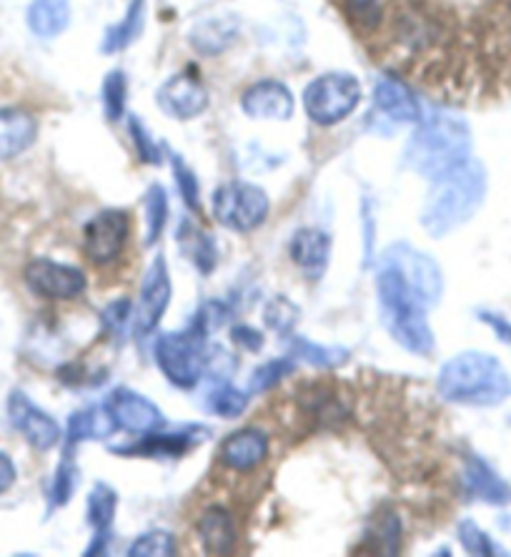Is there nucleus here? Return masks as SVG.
I'll return each instance as SVG.
<instances>
[{"instance_id":"cd10ccee","label":"nucleus","mask_w":511,"mask_h":557,"mask_svg":"<svg viewBox=\"0 0 511 557\" xmlns=\"http://www.w3.org/2000/svg\"><path fill=\"white\" fill-rule=\"evenodd\" d=\"M176 239L180 244V251L191 259V264L196 267V272L201 276H211L219 267V249L216 242H213L211 234L201 232L199 226H194L191 221H180V228L176 234Z\"/></svg>"},{"instance_id":"1a4fd4ad","label":"nucleus","mask_w":511,"mask_h":557,"mask_svg":"<svg viewBox=\"0 0 511 557\" xmlns=\"http://www.w3.org/2000/svg\"><path fill=\"white\" fill-rule=\"evenodd\" d=\"M211 432L205 424H180V428H163L148 434H138L136 440L123 442V445L109 447L115 457L126 460H178L194 449H199Z\"/></svg>"},{"instance_id":"e433bc0d","label":"nucleus","mask_w":511,"mask_h":557,"mask_svg":"<svg viewBox=\"0 0 511 557\" xmlns=\"http://www.w3.org/2000/svg\"><path fill=\"white\" fill-rule=\"evenodd\" d=\"M299 319L301 309L288 297H274L266 307H263V324H266L271 332H276L282 339L291 337Z\"/></svg>"},{"instance_id":"72a5a7b5","label":"nucleus","mask_w":511,"mask_h":557,"mask_svg":"<svg viewBox=\"0 0 511 557\" xmlns=\"http://www.w3.org/2000/svg\"><path fill=\"white\" fill-rule=\"evenodd\" d=\"M101 101H103L105 121H111V124H119V121L126 116L128 78H126V73H123L121 69H113L109 76L103 78Z\"/></svg>"},{"instance_id":"7c9ffc66","label":"nucleus","mask_w":511,"mask_h":557,"mask_svg":"<svg viewBox=\"0 0 511 557\" xmlns=\"http://www.w3.org/2000/svg\"><path fill=\"white\" fill-rule=\"evenodd\" d=\"M171 207H169V194L161 184H151L144 194V247L153 249L161 242L163 232L169 226Z\"/></svg>"},{"instance_id":"393cba45","label":"nucleus","mask_w":511,"mask_h":557,"mask_svg":"<svg viewBox=\"0 0 511 557\" xmlns=\"http://www.w3.org/2000/svg\"><path fill=\"white\" fill-rule=\"evenodd\" d=\"M238 36V21L234 15H211V18H203L196 23L188 33V40H191L194 51L203 55H219L230 48Z\"/></svg>"},{"instance_id":"6e6552de","label":"nucleus","mask_w":511,"mask_h":557,"mask_svg":"<svg viewBox=\"0 0 511 557\" xmlns=\"http://www.w3.org/2000/svg\"><path fill=\"white\" fill-rule=\"evenodd\" d=\"M422 106L414 91L397 76H382L374 86L371 111L366 116V128L378 136H394L399 128L419 124Z\"/></svg>"},{"instance_id":"4468645a","label":"nucleus","mask_w":511,"mask_h":557,"mask_svg":"<svg viewBox=\"0 0 511 557\" xmlns=\"http://www.w3.org/2000/svg\"><path fill=\"white\" fill-rule=\"evenodd\" d=\"M103 407L111 414L115 430L134 434V437L169 428V420L161 412V407L153 399L141 395V392L126 387V384L113 387L109 397H105Z\"/></svg>"},{"instance_id":"9b49d317","label":"nucleus","mask_w":511,"mask_h":557,"mask_svg":"<svg viewBox=\"0 0 511 557\" xmlns=\"http://www.w3.org/2000/svg\"><path fill=\"white\" fill-rule=\"evenodd\" d=\"M23 278H26V286L36 297L48 301H73L84 297L88 289V276L84 269L48 257L28 261Z\"/></svg>"},{"instance_id":"f8f14e48","label":"nucleus","mask_w":511,"mask_h":557,"mask_svg":"<svg viewBox=\"0 0 511 557\" xmlns=\"http://www.w3.org/2000/svg\"><path fill=\"white\" fill-rule=\"evenodd\" d=\"M130 236V214L123 209H101L84 226V253L90 264H113L126 249Z\"/></svg>"},{"instance_id":"ea45409f","label":"nucleus","mask_w":511,"mask_h":557,"mask_svg":"<svg viewBox=\"0 0 511 557\" xmlns=\"http://www.w3.org/2000/svg\"><path fill=\"white\" fill-rule=\"evenodd\" d=\"M128 134H130V138H134L138 159H141L146 166H159V163L163 161V151H161V146L155 144V138L151 136V131L146 128L141 119L128 116Z\"/></svg>"},{"instance_id":"f03ea898","label":"nucleus","mask_w":511,"mask_h":557,"mask_svg":"<svg viewBox=\"0 0 511 557\" xmlns=\"http://www.w3.org/2000/svg\"><path fill=\"white\" fill-rule=\"evenodd\" d=\"M472 153V134L464 119L449 111H432L419 119L403 149V166L422 178L447 176L469 161Z\"/></svg>"},{"instance_id":"c85d7f7f","label":"nucleus","mask_w":511,"mask_h":557,"mask_svg":"<svg viewBox=\"0 0 511 557\" xmlns=\"http://www.w3.org/2000/svg\"><path fill=\"white\" fill-rule=\"evenodd\" d=\"M76 453L78 449H63L61 462H58V467L51 474V482H48V490H46L48 515L63 510V507L73 499V495H76L78 482H80Z\"/></svg>"},{"instance_id":"58836bf2","label":"nucleus","mask_w":511,"mask_h":557,"mask_svg":"<svg viewBox=\"0 0 511 557\" xmlns=\"http://www.w3.org/2000/svg\"><path fill=\"white\" fill-rule=\"evenodd\" d=\"M457 537L469 555H476V557L507 555V550H501V545L494 543L491 535H486L474 520H461L457 528Z\"/></svg>"},{"instance_id":"dca6fc26","label":"nucleus","mask_w":511,"mask_h":557,"mask_svg":"<svg viewBox=\"0 0 511 557\" xmlns=\"http://www.w3.org/2000/svg\"><path fill=\"white\" fill-rule=\"evenodd\" d=\"M115 512H119V490L109 482L98 480L86 497V522L90 528V543L84 553L86 557L109 555Z\"/></svg>"},{"instance_id":"c03bdc74","label":"nucleus","mask_w":511,"mask_h":557,"mask_svg":"<svg viewBox=\"0 0 511 557\" xmlns=\"http://www.w3.org/2000/svg\"><path fill=\"white\" fill-rule=\"evenodd\" d=\"M15 480H18V470H15L13 457L0 453V495H5L15 485Z\"/></svg>"},{"instance_id":"2eb2a0df","label":"nucleus","mask_w":511,"mask_h":557,"mask_svg":"<svg viewBox=\"0 0 511 557\" xmlns=\"http://www.w3.org/2000/svg\"><path fill=\"white\" fill-rule=\"evenodd\" d=\"M209 91L203 81L194 69H184L173 73L171 78L163 81L155 91V103L166 113L169 119L176 121H194L209 109Z\"/></svg>"},{"instance_id":"5701e85b","label":"nucleus","mask_w":511,"mask_h":557,"mask_svg":"<svg viewBox=\"0 0 511 557\" xmlns=\"http://www.w3.org/2000/svg\"><path fill=\"white\" fill-rule=\"evenodd\" d=\"M113 432L115 424L103 405L80 407L76 412H71L68 424H65L63 449H78L84 442H101L105 437H111Z\"/></svg>"},{"instance_id":"a878e982","label":"nucleus","mask_w":511,"mask_h":557,"mask_svg":"<svg viewBox=\"0 0 511 557\" xmlns=\"http://www.w3.org/2000/svg\"><path fill=\"white\" fill-rule=\"evenodd\" d=\"M146 30V0H130L128 11L113 26L105 28L101 40V53L115 55L128 51Z\"/></svg>"},{"instance_id":"a211bd4d","label":"nucleus","mask_w":511,"mask_h":557,"mask_svg":"<svg viewBox=\"0 0 511 557\" xmlns=\"http://www.w3.org/2000/svg\"><path fill=\"white\" fill-rule=\"evenodd\" d=\"M271 453V440L261 428H241L230 432L219 445V462L234 472H253L266 462Z\"/></svg>"},{"instance_id":"37998d69","label":"nucleus","mask_w":511,"mask_h":557,"mask_svg":"<svg viewBox=\"0 0 511 557\" xmlns=\"http://www.w3.org/2000/svg\"><path fill=\"white\" fill-rule=\"evenodd\" d=\"M479 319H482L486 326H489L494 334H497L501 342L511 344V322H507L504 317L494 314V311H479Z\"/></svg>"},{"instance_id":"79ce46f5","label":"nucleus","mask_w":511,"mask_h":557,"mask_svg":"<svg viewBox=\"0 0 511 557\" xmlns=\"http://www.w3.org/2000/svg\"><path fill=\"white\" fill-rule=\"evenodd\" d=\"M230 342H234L236 347H244L246 351H261L266 337H263V332L256 330V326L234 324V330H230Z\"/></svg>"},{"instance_id":"bb28decb","label":"nucleus","mask_w":511,"mask_h":557,"mask_svg":"<svg viewBox=\"0 0 511 557\" xmlns=\"http://www.w3.org/2000/svg\"><path fill=\"white\" fill-rule=\"evenodd\" d=\"M28 28L38 38H58L71 26V0H30Z\"/></svg>"},{"instance_id":"2f4dec72","label":"nucleus","mask_w":511,"mask_h":557,"mask_svg":"<svg viewBox=\"0 0 511 557\" xmlns=\"http://www.w3.org/2000/svg\"><path fill=\"white\" fill-rule=\"evenodd\" d=\"M369 545L374 547L378 555H399L401 550V520L397 512L384 510L376 515L374 525L366 528Z\"/></svg>"},{"instance_id":"7ed1b4c3","label":"nucleus","mask_w":511,"mask_h":557,"mask_svg":"<svg viewBox=\"0 0 511 557\" xmlns=\"http://www.w3.org/2000/svg\"><path fill=\"white\" fill-rule=\"evenodd\" d=\"M436 392L449 405L497 407L511 397V376L494 355L469 349L441 364Z\"/></svg>"},{"instance_id":"473e14b6","label":"nucleus","mask_w":511,"mask_h":557,"mask_svg":"<svg viewBox=\"0 0 511 557\" xmlns=\"http://www.w3.org/2000/svg\"><path fill=\"white\" fill-rule=\"evenodd\" d=\"M296 372V359L294 357H278V359H269V362H263L256 367L249 376V384H246V392H249L251 397L256 395H263V392L274 389L282 384L288 374Z\"/></svg>"},{"instance_id":"a19ab883","label":"nucleus","mask_w":511,"mask_h":557,"mask_svg":"<svg viewBox=\"0 0 511 557\" xmlns=\"http://www.w3.org/2000/svg\"><path fill=\"white\" fill-rule=\"evenodd\" d=\"M344 11L359 30H374L382 26L384 5L382 0H344Z\"/></svg>"},{"instance_id":"423d86ee","label":"nucleus","mask_w":511,"mask_h":557,"mask_svg":"<svg viewBox=\"0 0 511 557\" xmlns=\"http://www.w3.org/2000/svg\"><path fill=\"white\" fill-rule=\"evenodd\" d=\"M361 81L346 71H328L311 81L303 91V111L311 124L332 128L341 124L361 103Z\"/></svg>"},{"instance_id":"6ab92c4d","label":"nucleus","mask_w":511,"mask_h":557,"mask_svg":"<svg viewBox=\"0 0 511 557\" xmlns=\"http://www.w3.org/2000/svg\"><path fill=\"white\" fill-rule=\"evenodd\" d=\"M241 111L253 121H288L296 111V98L282 81L266 78L246 88Z\"/></svg>"},{"instance_id":"f704fd0d","label":"nucleus","mask_w":511,"mask_h":557,"mask_svg":"<svg viewBox=\"0 0 511 557\" xmlns=\"http://www.w3.org/2000/svg\"><path fill=\"white\" fill-rule=\"evenodd\" d=\"M134 330V301L130 299H113L101 309V332L103 337L121 342Z\"/></svg>"},{"instance_id":"aec40b11","label":"nucleus","mask_w":511,"mask_h":557,"mask_svg":"<svg viewBox=\"0 0 511 557\" xmlns=\"http://www.w3.org/2000/svg\"><path fill=\"white\" fill-rule=\"evenodd\" d=\"M466 495L491 507H507L511 503V487L482 455L469 453L464 457V472H461Z\"/></svg>"},{"instance_id":"20e7f679","label":"nucleus","mask_w":511,"mask_h":557,"mask_svg":"<svg viewBox=\"0 0 511 557\" xmlns=\"http://www.w3.org/2000/svg\"><path fill=\"white\" fill-rule=\"evenodd\" d=\"M486 171L479 161H466L428 188L422 209V226L432 239H444L464 226L482 209Z\"/></svg>"},{"instance_id":"0eeeda50","label":"nucleus","mask_w":511,"mask_h":557,"mask_svg":"<svg viewBox=\"0 0 511 557\" xmlns=\"http://www.w3.org/2000/svg\"><path fill=\"white\" fill-rule=\"evenodd\" d=\"M211 214L228 232L251 234L266 224L271 214V199L256 184L226 182L213 191Z\"/></svg>"},{"instance_id":"4c0bfd02","label":"nucleus","mask_w":511,"mask_h":557,"mask_svg":"<svg viewBox=\"0 0 511 557\" xmlns=\"http://www.w3.org/2000/svg\"><path fill=\"white\" fill-rule=\"evenodd\" d=\"M171 163H173V182L178 186L180 201L186 203V209L191 214L199 216L201 214V182L196 176V171L188 166L184 156L171 153Z\"/></svg>"},{"instance_id":"c9c22d12","label":"nucleus","mask_w":511,"mask_h":557,"mask_svg":"<svg viewBox=\"0 0 511 557\" xmlns=\"http://www.w3.org/2000/svg\"><path fill=\"white\" fill-rule=\"evenodd\" d=\"M178 553V540L171 530L155 528L138 535L126 550L128 557H173Z\"/></svg>"},{"instance_id":"9d476101","label":"nucleus","mask_w":511,"mask_h":557,"mask_svg":"<svg viewBox=\"0 0 511 557\" xmlns=\"http://www.w3.org/2000/svg\"><path fill=\"white\" fill-rule=\"evenodd\" d=\"M171 299L173 278L169 261L163 253H155V259L148 264L141 278V289H138V299L134 305V330H130V334L136 339H146L155 334L171 307Z\"/></svg>"},{"instance_id":"c756f323","label":"nucleus","mask_w":511,"mask_h":557,"mask_svg":"<svg viewBox=\"0 0 511 557\" xmlns=\"http://www.w3.org/2000/svg\"><path fill=\"white\" fill-rule=\"evenodd\" d=\"M251 395L246 389H238L230 380H216L211 382V389L203 397V409L221 420H236L246 412Z\"/></svg>"},{"instance_id":"f3484780","label":"nucleus","mask_w":511,"mask_h":557,"mask_svg":"<svg viewBox=\"0 0 511 557\" xmlns=\"http://www.w3.org/2000/svg\"><path fill=\"white\" fill-rule=\"evenodd\" d=\"M334 239L332 234L319 226H301L296 228L288 239V257L296 269L309 278V282H321L326 276L328 264H332Z\"/></svg>"},{"instance_id":"f257e3e1","label":"nucleus","mask_w":511,"mask_h":557,"mask_svg":"<svg viewBox=\"0 0 511 557\" xmlns=\"http://www.w3.org/2000/svg\"><path fill=\"white\" fill-rule=\"evenodd\" d=\"M376 299L378 317L389 337L399 344L403 351L414 357H432L436 349V337L428 324V305L419 286L401 272L397 261L382 253L376 261Z\"/></svg>"},{"instance_id":"4be33fe9","label":"nucleus","mask_w":511,"mask_h":557,"mask_svg":"<svg viewBox=\"0 0 511 557\" xmlns=\"http://www.w3.org/2000/svg\"><path fill=\"white\" fill-rule=\"evenodd\" d=\"M196 535L205 555H230L238 543L234 515L226 507L211 505L196 522Z\"/></svg>"},{"instance_id":"39448f33","label":"nucleus","mask_w":511,"mask_h":557,"mask_svg":"<svg viewBox=\"0 0 511 557\" xmlns=\"http://www.w3.org/2000/svg\"><path fill=\"white\" fill-rule=\"evenodd\" d=\"M209 347V332L196 324H188L178 332H163L153 342L155 367L171 387L191 392L205 376Z\"/></svg>"},{"instance_id":"412c9836","label":"nucleus","mask_w":511,"mask_h":557,"mask_svg":"<svg viewBox=\"0 0 511 557\" xmlns=\"http://www.w3.org/2000/svg\"><path fill=\"white\" fill-rule=\"evenodd\" d=\"M38 138V119L21 106L0 109V161L26 153Z\"/></svg>"},{"instance_id":"ddd939ff","label":"nucleus","mask_w":511,"mask_h":557,"mask_svg":"<svg viewBox=\"0 0 511 557\" xmlns=\"http://www.w3.org/2000/svg\"><path fill=\"white\" fill-rule=\"evenodd\" d=\"M8 420L13 430L38 453H51L63 440V428L53 414H48L36 399H30L23 389H13L5 403Z\"/></svg>"},{"instance_id":"b1692460","label":"nucleus","mask_w":511,"mask_h":557,"mask_svg":"<svg viewBox=\"0 0 511 557\" xmlns=\"http://www.w3.org/2000/svg\"><path fill=\"white\" fill-rule=\"evenodd\" d=\"M288 357L296 359V364H309L316 370H339V367L351 362V351L341 344H321L301 334L286 337Z\"/></svg>"}]
</instances>
